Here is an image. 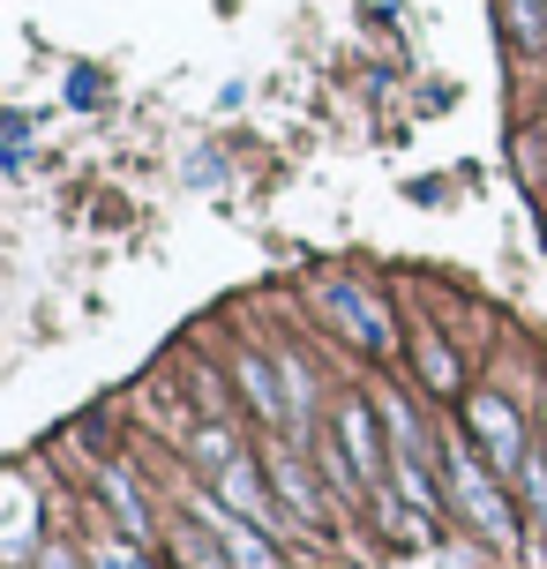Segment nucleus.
Masks as SVG:
<instances>
[{
	"label": "nucleus",
	"instance_id": "nucleus-6",
	"mask_svg": "<svg viewBox=\"0 0 547 569\" xmlns=\"http://www.w3.org/2000/svg\"><path fill=\"white\" fill-rule=\"evenodd\" d=\"M322 308L338 315V330H346L360 352H390V322H382V300L375 292H360V284H322Z\"/></svg>",
	"mask_w": 547,
	"mask_h": 569
},
{
	"label": "nucleus",
	"instance_id": "nucleus-15",
	"mask_svg": "<svg viewBox=\"0 0 547 569\" xmlns=\"http://www.w3.org/2000/svg\"><path fill=\"white\" fill-rule=\"evenodd\" d=\"M83 555H90V569H150L136 540H90Z\"/></svg>",
	"mask_w": 547,
	"mask_h": 569
},
{
	"label": "nucleus",
	"instance_id": "nucleus-9",
	"mask_svg": "<svg viewBox=\"0 0 547 569\" xmlns=\"http://www.w3.org/2000/svg\"><path fill=\"white\" fill-rule=\"evenodd\" d=\"M286 375H270V360H256V352H240V390H248V405H256V420H292V405H286V390H278Z\"/></svg>",
	"mask_w": 547,
	"mask_h": 569
},
{
	"label": "nucleus",
	"instance_id": "nucleus-16",
	"mask_svg": "<svg viewBox=\"0 0 547 569\" xmlns=\"http://www.w3.org/2000/svg\"><path fill=\"white\" fill-rule=\"evenodd\" d=\"M278 375H286V405H292V420H300V435H308V405H316V382H308V368H300V360H278Z\"/></svg>",
	"mask_w": 547,
	"mask_h": 569
},
{
	"label": "nucleus",
	"instance_id": "nucleus-8",
	"mask_svg": "<svg viewBox=\"0 0 547 569\" xmlns=\"http://www.w3.org/2000/svg\"><path fill=\"white\" fill-rule=\"evenodd\" d=\"M98 495H106V510L120 517V540L143 547V540H150V510H143V495H136V480L113 465V472H98Z\"/></svg>",
	"mask_w": 547,
	"mask_h": 569
},
{
	"label": "nucleus",
	"instance_id": "nucleus-2",
	"mask_svg": "<svg viewBox=\"0 0 547 569\" xmlns=\"http://www.w3.org/2000/svg\"><path fill=\"white\" fill-rule=\"evenodd\" d=\"M188 510H196V525L210 532V540L232 555V569H286V555H278V540L262 532L256 517H240L232 502H218V487H196L188 495Z\"/></svg>",
	"mask_w": 547,
	"mask_h": 569
},
{
	"label": "nucleus",
	"instance_id": "nucleus-13",
	"mask_svg": "<svg viewBox=\"0 0 547 569\" xmlns=\"http://www.w3.org/2000/svg\"><path fill=\"white\" fill-rule=\"evenodd\" d=\"M518 502H525V517L547 532V450H533L525 457V472H518Z\"/></svg>",
	"mask_w": 547,
	"mask_h": 569
},
{
	"label": "nucleus",
	"instance_id": "nucleus-14",
	"mask_svg": "<svg viewBox=\"0 0 547 569\" xmlns=\"http://www.w3.org/2000/svg\"><path fill=\"white\" fill-rule=\"evenodd\" d=\"M173 555H180L188 569H232V555H226L218 540H210L202 525H188V532H180V540H173Z\"/></svg>",
	"mask_w": 547,
	"mask_h": 569
},
{
	"label": "nucleus",
	"instance_id": "nucleus-4",
	"mask_svg": "<svg viewBox=\"0 0 547 569\" xmlns=\"http://www.w3.org/2000/svg\"><path fill=\"white\" fill-rule=\"evenodd\" d=\"M330 435H338V450L352 457L360 487H390V435H382V405L346 398V405H338V420H330Z\"/></svg>",
	"mask_w": 547,
	"mask_h": 569
},
{
	"label": "nucleus",
	"instance_id": "nucleus-12",
	"mask_svg": "<svg viewBox=\"0 0 547 569\" xmlns=\"http://www.w3.org/2000/svg\"><path fill=\"white\" fill-rule=\"evenodd\" d=\"M503 23H510V38L533 53V46H547V0H503Z\"/></svg>",
	"mask_w": 547,
	"mask_h": 569
},
{
	"label": "nucleus",
	"instance_id": "nucleus-18",
	"mask_svg": "<svg viewBox=\"0 0 547 569\" xmlns=\"http://www.w3.org/2000/svg\"><path fill=\"white\" fill-rule=\"evenodd\" d=\"M30 569H90V555H76V547H38V555H30Z\"/></svg>",
	"mask_w": 547,
	"mask_h": 569
},
{
	"label": "nucleus",
	"instance_id": "nucleus-7",
	"mask_svg": "<svg viewBox=\"0 0 547 569\" xmlns=\"http://www.w3.org/2000/svg\"><path fill=\"white\" fill-rule=\"evenodd\" d=\"M270 487H278V502H286L300 525H322V495H316V480H308V465H300V450H270Z\"/></svg>",
	"mask_w": 547,
	"mask_h": 569
},
{
	"label": "nucleus",
	"instance_id": "nucleus-5",
	"mask_svg": "<svg viewBox=\"0 0 547 569\" xmlns=\"http://www.w3.org/2000/svg\"><path fill=\"white\" fill-rule=\"evenodd\" d=\"M210 487H218V502H232L240 517H256L270 540H278V532L292 525V510H278V487H270V472H262L248 450L232 457V465H218V472H210Z\"/></svg>",
	"mask_w": 547,
	"mask_h": 569
},
{
	"label": "nucleus",
	"instance_id": "nucleus-11",
	"mask_svg": "<svg viewBox=\"0 0 547 569\" xmlns=\"http://www.w3.org/2000/svg\"><path fill=\"white\" fill-rule=\"evenodd\" d=\"M412 360L428 368V390H458V360H450V345L435 330H412Z\"/></svg>",
	"mask_w": 547,
	"mask_h": 569
},
{
	"label": "nucleus",
	"instance_id": "nucleus-17",
	"mask_svg": "<svg viewBox=\"0 0 547 569\" xmlns=\"http://www.w3.org/2000/svg\"><path fill=\"white\" fill-rule=\"evenodd\" d=\"M196 457L210 465V472H218V465H232L240 450H232V435H226V427H202V435H196Z\"/></svg>",
	"mask_w": 547,
	"mask_h": 569
},
{
	"label": "nucleus",
	"instance_id": "nucleus-10",
	"mask_svg": "<svg viewBox=\"0 0 547 569\" xmlns=\"http://www.w3.org/2000/svg\"><path fill=\"white\" fill-rule=\"evenodd\" d=\"M30 555H38V502L23 495V480L8 487V562L23 569Z\"/></svg>",
	"mask_w": 547,
	"mask_h": 569
},
{
	"label": "nucleus",
	"instance_id": "nucleus-1",
	"mask_svg": "<svg viewBox=\"0 0 547 569\" xmlns=\"http://www.w3.org/2000/svg\"><path fill=\"white\" fill-rule=\"evenodd\" d=\"M442 495L458 502V517L488 547H518V510H510V495H503V472L480 465V450H473L465 435L442 442Z\"/></svg>",
	"mask_w": 547,
	"mask_h": 569
},
{
	"label": "nucleus",
	"instance_id": "nucleus-3",
	"mask_svg": "<svg viewBox=\"0 0 547 569\" xmlns=\"http://www.w3.org/2000/svg\"><path fill=\"white\" fill-rule=\"evenodd\" d=\"M465 427H473V442H480V457H488L503 480H518L525 457H533V442H525V420L510 412V405L495 398V390H480V398H465Z\"/></svg>",
	"mask_w": 547,
	"mask_h": 569
}]
</instances>
